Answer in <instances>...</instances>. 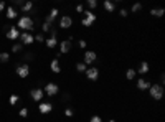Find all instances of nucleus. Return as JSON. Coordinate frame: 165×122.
<instances>
[{
    "mask_svg": "<svg viewBox=\"0 0 165 122\" xmlns=\"http://www.w3.org/2000/svg\"><path fill=\"white\" fill-rule=\"evenodd\" d=\"M17 28H20V30L30 33L31 30H35V21H33V18H30V17H21V18H18Z\"/></svg>",
    "mask_w": 165,
    "mask_h": 122,
    "instance_id": "nucleus-1",
    "label": "nucleus"
},
{
    "mask_svg": "<svg viewBox=\"0 0 165 122\" xmlns=\"http://www.w3.org/2000/svg\"><path fill=\"white\" fill-rule=\"evenodd\" d=\"M149 92H150V97L155 99V101H160L162 97H164V86H160V84H152L149 87Z\"/></svg>",
    "mask_w": 165,
    "mask_h": 122,
    "instance_id": "nucleus-2",
    "label": "nucleus"
},
{
    "mask_svg": "<svg viewBox=\"0 0 165 122\" xmlns=\"http://www.w3.org/2000/svg\"><path fill=\"white\" fill-rule=\"evenodd\" d=\"M82 13H84V18L81 20L82 26H91L94 21H96V18H98V17H96V13H93L91 10H86V12H82Z\"/></svg>",
    "mask_w": 165,
    "mask_h": 122,
    "instance_id": "nucleus-3",
    "label": "nucleus"
},
{
    "mask_svg": "<svg viewBox=\"0 0 165 122\" xmlns=\"http://www.w3.org/2000/svg\"><path fill=\"white\" fill-rule=\"evenodd\" d=\"M43 92L48 94V96H56L58 92H60V87H58L56 82H46L45 87H43Z\"/></svg>",
    "mask_w": 165,
    "mask_h": 122,
    "instance_id": "nucleus-4",
    "label": "nucleus"
},
{
    "mask_svg": "<svg viewBox=\"0 0 165 122\" xmlns=\"http://www.w3.org/2000/svg\"><path fill=\"white\" fill-rule=\"evenodd\" d=\"M96 60H98V55H96L94 51L89 50V51H86V53H84V60H82V63H84L86 66H89V64H93Z\"/></svg>",
    "mask_w": 165,
    "mask_h": 122,
    "instance_id": "nucleus-5",
    "label": "nucleus"
},
{
    "mask_svg": "<svg viewBox=\"0 0 165 122\" xmlns=\"http://www.w3.org/2000/svg\"><path fill=\"white\" fill-rule=\"evenodd\" d=\"M86 78H88L89 81H98L99 79V69L98 68H88L86 69Z\"/></svg>",
    "mask_w": 165,
    "mask_h": 122,
    "instance_id": "nucleus-6",
    "label": "nucleus"
},
{
    "mask_svg": "<svg viewBox=\"0 0 165 122\" xmlns=\"http://www.w3.org/2000/svg\"><path fill=\"white\" fill-rule=\"evenodd\" d=\"M15 71H17V74H18L20 78H26L28 74H30V66L23 63V64H18V66H17Z\"/></svg>",
    "mask_w": 165,
    "mask_h": 122,
    "instance_id": "nucleus-7",
    "label": "nucleus"
},
{
    "mask_svg": "<svg viewBox=\"0 0 165 122\" xmlns=\"http://www.w3.org/2000/svg\"><path fill=\"white\" fill-rule=\"evenodd\" d=\"M71 48H73V41L63 40L61 43H60V55H66V53H69Z\"/></svg>",
    "mask_w": 165,
    "mask_h": 122,
    "instance_id": "nucleus-8",
    "label": "nucleus"
},
{
    "mask_svg": "<svg viewBox=\"0 0 165 122\" xmlns=\"http://www.w3.org/2000/svg\"><path fill=\"white\" fill-rule=\"evenodd\" d=\"M45 43H46V46H48V48H55V46L58 45L56 30H53V28H51V35H50V38H46V40H45Z\"/></svg>",
    "mask_w": 165,
    "mask_h": 122,
    "instance_id": "nucleus-9",
    "label": "nucleus"
},
{
    "mask_svg": "<svg viewBox=\"0 0 165 122\" xmlns=\"http://www.w3.org/2000/svg\"><path fill=\"white\" fill-rule=\"evenodd\" d=\"M20 41H21V45H31L33 43V35L31 33H28V31H21L20 33Z\"/></svg>",
    "mask_w": 165,
    "mask_h": 122,
    "instance_id": "nucleus-10",
    "label": "nucleus"
},
{
    "mask_svg": "<svg viewBox=\"0 0 165 122\" xmlns=\"http://www.w3.org/2000/svg\"><path fill=\"white\" fill-rule=\"evenodd\" d=\"M71 25H73V18H71V17L64 15V17H61V18H60V28H63V30H68Z\"/></svg>",
    "mask_w": 165,
    "mask_h": 122,
    "instance_id": "nucleus-11",
    "label": "nucleus"
},
{
    "mask_svg": "<svg viewBox=\"0 0 165 122\" xmlns=\"http://www.w3.org/2000/svg\"><path fill=\"white\" fill-rule=\"evenodd\" d=\"M5 35H7V38H8V40H18V38H20V31H18V28H17V26H10Z\"/></svg>",
    "mask_w": 165,
    "mask_h": 122,
    "instance_id": "nucleus-12",
    "label": "nucleus"
},
{
    "mask_svg": "<svg viewBox=\"0 0 165 122\" xmlns=\"http://www.w3.org/2000/svg\"><path fill=\"white\" fill-rule=\"evenodd\" d=\"M43 89H40V87H36V89H31V92H30V96H31V99L35 102H40L41 99H43Z\"/></svg>",
    "mask_w": 165,
    "mask_h": 122,
    "instance_id": "nucleus-13",
    "label": "nucleus"
},
{
    "mask_svg": "<svg viewBox=\"0 0 165 122\" xmlns=\"http://www.w3.org/2000/svg\"><path fill=\"white\" fill-rule=\"evenodd\" d=\"M150 86H152V82H150L149 79H144V78L137 79V89H140V91H145V89H149Z\"/></svg>",
    "mask_w": 165,
    "mask_h": 122,
    "instance_id": "nucleus-14",
    "label": "nucleus"
},
{
    "mask_svg": "<svg viewBox=\"0 0 165 122\" xmlns=\"http://www.w3.org/2000/svg\"><path fill=\"white\" fill-rule=\"evenodd\" d=\"M58 13H60V12H58V8H51V12H50V13H48V17L45 18V21H46V23H50V25H53V21L56 20Z\"/></svg>",
    "mask_w": 165,
    "mask_h": 122,
    "instance_id": "nucleus-15",
    "label": "nucleus"
},
{
    "mask_svg": "<svg viewBox=\"0 0 165 122\" xmlns=\"http://www.w3.org/2000/svg\"><path fill=\"white\" fill-rule=\"evenodd\" d=\"M38 109H40L41 114H48V112H51L53 104H50V102H41L40 106H38Z\"/></svg>",
    "mask_w": 165,
    "mask_h": 122,
    "instance_id": "nucleus-16",
    "label": "nucleus"
},
{
    "mask_svg": "<svg viewBox=\"0 0 165 122\" xmlns=\"http://www.w3.org/2000/svg\"><path fill=\"white\" fill-rule=\"evenodd\" d=\"M103 7L106 8V12H109V13H112V12L116 10V3H114V2H111V0H104Z\"/></svg>",
    "mask_w": 165,
    "mask_h": 122,
    "instance_id": "nucleus-17",
    "label": "nucleus"
},
{
    "mask_svg": "<svg viewBox=\"0 0 165 122\" xmlns=\"http://www.w3.org/2000/svg\"><path fill=\"white\" fill-rule=\"evenodd\" d=\"M17 17H18L17 10L13 8V7H8V8H7V18H8V20H13V18H17Z\"/></svg>",
    "mask_w": 165,
    "mask_h": 122,
    "instance_id": "nucleus-18",
    "label": "nucleus"
},
{
    "mask_svg": "<svg viewBox=\"0 0 165 122\" xmlns=\"http://www.w3.org/2000/svg\"><path fill=\"white\" fill-rule=\"evenodd\" d=\"M50 68H51V71H53V73H56V74L61 71V66H60V61H58V60H53V61H51V64H50Z\"/></svg>",
    "mask_w": 165,
    "mask_h": 122,
    "instance_id": "nucleus-19",
    "label": "nucleus"
},
{
    "mask_svg": "<svg viewBox=\"0 0 165 122\" xmlns=\"http://www.w3.org/2000/svg\"><path fill=\"white\" fill-rule=\"evenodd\" d=\"M137 71H139L140 74H145V73H149V63H147V61H142V63L139 64V69H137Z\"/></svg>",
    "mask_w": 165,
    "mask_h": 122,
    "instance_id": "nucleus-20",
    "label": "nucleus"
},
{
    "mask_svg": "<svg viewBox=\"0 0 165 122\" xmlns=\"http://www.w3.org/2000/svg\"><path fill=\"white\" fill-rule=\"evenodd\" d=\"M164 13H165L164 8H152V10H150V15H152V17H157V18H160Z\"/></svg>",
    "mask_w": 165,
    "mask_h": 122,
    "instance_id": "nucleus-21",
    "label": "nucleus"
},
{
    "mask_svg": "<svg viewBox=\"0 0 165 122\" xmlns=\"http://www.w3.org/2000/svg\"><path fill=\"white\" fill-rule=\"evenodd\" d=\"M135 74H137V71H135V69H127V71H125V78H127L129 81L135 79Z\"/></svg>",
    "mask_w": 165,
    "mask_h": 122,
    "instance_id": "nucleus-22",
    "label": "nucleus"
},
{
    "mask_svg": "<svg viewBox=\"0 0 165 122\" xmlns=\"http://www.w3.org/2000/svg\"><path fill=\"white\" fill-rule=\"evenodd\" d=\"M8 60H10V53H7V51L0 53V63H7Z\"/></svg>",
    "mask_w": 165,
    "mask_h": 122,
    "instance_id": "nucleus-23",
    "label": "nucleus"
},
{
    "mask_svg": "<svg viewBox=\"0 0 165 122\" xmlns=\"http://www.w3.org/2000/svg\"><path fill=\"white\" fill-rule=\"evenodd\" d=\"M31 8H33V3H31V2H25V3L21 5V12H31Z\"/></svg>",
    "mask_w": 165,
    "mask_h": 122,
    "instance_id": "nucleus-24",
    "label": "nucleus"
},
{
    "mask_svg": "<svg viewBox=\"0 0 165 122\" xmlns=\"http://www.w3.org/2000/svg\"><path fill=\"white\" fill-rule=\"evenodd\" d=\"M18 101H20V97L17 96V94H12V96H10V99H8L10 106H15V104H18Z\"/></svg>",
    "mask_w": 165,
    "mask_h": 122,
    "instance_id": "nucleus-25",
    "label": "nucleus"
},
{
    "mask_svg": "<svg viewBox=\"0 0 165 122\" xmlns=\"http://www.w3.org/2000/svg\"><path fill=\"white\" fill-rule=\"evenodd\" d=\"M76 69L79 73H86V69H88V66L84 64V63H76Z\"/></svg>",
    "mask_w": 165,
    "mask_h": 122,
    "instance_id": "nucleus-26",
    "label": "nucleus"
},
{
    "mask_svg": "<svg viewBox=\"0 0 165 122\" xmlns=\"http://www.w3.org/2000/svg\"><path fill=\"white\" fill-rule=\"evenodd\" d=\"M23 50V45L21 43H15V45L12 46V53H18V51Z\"/></svg>",
    "mask_w": 165,
    "mask_h": 122,
    "instance_id": "nucleus-27",
    "label": "nucleus"
},
{
    "mask_svg": "<svg viewBox=\"0 0 165 122\" xmlns=\"http://www.w3.org/2000/svg\"><path fill=\"white\" fill-rule=\"evenodd\" d=\"M33 40H35L36 43H43V41L46 40V38L43 36V33H36V36H33Z\"/></svg>",
    "mask_w": 165,
    "mask_h": 122,
    "instance_id": "nucleus-28",
    "label": "nucleus"
},
{
    "mask_svg": "<svg viewBox=\"0 0 165 122\" xmlns=\"http://www.w3.org/2000/svg\"><path fill=\"white\" fill-rule=\"evenodd\" d=\"M142 10V3H134V5H132V8H130V12H132V13H137V12H140Z\"/></svg>",
    "mask_w": 165,
    "mask_h": 122,
    "instance_id": "nucleus-29",
    "label": "nucleus"
},
{
    "mask_svg": "<svg viewBox=\"0 0 165 122\" xmlns=\"http://www.w3.org/2000/svg\"><path fill=\"white\" fill-rule=\"evenodd\" d=\"M41 30L45 31V33H48V31L51 30V25H50V23H46V21H43V25H41Z\"/></svg>",
    "mask_w": 165,
    "mask_h": 122,
    "instance_id": "nucleus-30",
    "label": "nucleus"
},
{
    "mask_svg": "<svg viewBox=\"0 0 165 122\" xmlns=\"http://www.w3.org/2000/svg\"><path fill=\"white\" fill-rule=\"evenodd\" d=\"M18 114H20V117H23V119H25V117H28V109H26V107H21Z\"/></svg>",
    "mask_w": 165,
    "mask_h": 122,
    "instance_id": "nucleus-31",
    "label": "nucleus"
},
{
    "mask_svg": "<svg viewBox=\"0 0 165 122\" xmlns=\"http://www.w3.org/2000/svg\"><path fill=\"white\" fill-rule=\"evenodd\" d=\"M64 116H66V117H73V116H74V111H73L71 107H66V109H64Z\"/></svg>",
    "mask_w": 165,
    "mask_h": 122,
    "instance_id": "nucleus-32",
    "label": "nucleus"
},
{
    "mask_svg": "<svg viewBox=\"0 0 165 122\" xmlns=\"http://www.w3.org/2000/svg\"><path fill=\"white\" fill-rule=\"evenodd\" d=\"M88 7L91 10H94V8L98 7V2H96V0H88Z\"/></svg>",
    "mask_w": 165,
    "mask_h": 122,
    "instance_id": "nucleus-33",
    "label": "nucleus"
},
{
    "mask_svg": "<svg viewBox=\"0 0 165 122\" xmlns=\"http://www.w3.org/2000/svg\"><path fill=\"white\" fill-rule=\"evenodd\" d=\"M119 15L121 17H127L129 15V10H127V8H121V10H119Z\"/></svg>",
    "mask_w": 165,
    "mask_h": 122,
    "instance_id": "nucleus-34",
    "label": "nucleus"
},
{
    "mask_svg": "<svg viewBox=\"0 0 165 122\" xmlns=\"http://www.w3.org/2000/svg\"><path fill=\"white\" fill-rule=\"evenodd\" d=\"M89 122H103V119H101L99 116H93L91 119H89Z\"/></svg>",
    "mask_w": 165,
    "mask_h": 122,
    "instance_id": "nucleus-35",
    "label": "nucleus"
},
{
    "mask_svg": "<svg viewBox=\"0 0 165 122\" xmlns=\"http://www.w3.org/2000/svg\"><path fill=\"white\" fill-rule=\"evenodd\" d=\"M78 45H79V48H86V41H84V40H79V43H78Z\"/></svg>",
    "mask_w": 165,
    "mask_h": 122,
    "instance_id": "nucleus-36",
    "label": "nucleus"
},
{
    "mask_svg": "<svg viewBox=\"0 0 165 122\" xmlns=\"http://www.w3.org/2000/svg\"><path fill=\"white\" fill-rule=\"evenodd\" d=\"M61 101H69V94H63V96H61Z\"/></svg>",
    "mask_w": 165,
    "mask_h": 122,
    "instance_id": "nucleus-37",
    "label": "nucleus"
},
{
    "mask_svg": "<svg viewBox=\"0 0 165 122\" xmlns=\"http://www.w3.org/2000/svg\"><path fill=\"white\" fill-rule=\"evenodd\" d=\"M76 12H79V13H82V12H84V8H82V5H78V7H76Z\"/></svg>",
    "mask_w": 165,
    "mask_h": 122,
    "instance_id": "nucleus-38",
    "label": "nucleus"
},
{
    "mask_svg": "<svg viewBox=\"0 0 165 122\" xmlns=\"http://www.w3.org/2000/svg\"><path fill=\"white\" fill-rule=\"evenodd\" d=\"M164 82H165V76H164V74H160V86H162Z\"/></svg>",
    "mask_w": 165,
    "mask_h": 122,
    "instance_id": "nucleus-39",
    "label": "nucleus"
},
{
    "mask_svg": "<svg viewBox=\"0 0 165 122\" xmlns=\"http://www.w3.org/2000/svg\"><path fill=\"white\" fill-rule=\"evenodd\" d=\"M3 8H5V3H3V2H0V12H3Z\"/></svg>",
    "mask_w": 165,
    "mask_h": 122,
    "instance_id": "nucleus-40",
    "label": "nucleus"
},
{
    "mask_svg": "<svg viewBox=\"0 0 165 122\" xmlns=\"http://www.w3.org/2000/svg\"><path fill=\"white\" fill-rule=\"evenodd\" d=\"M109 122H116V119H111V121H109Z\"/></svg>",
    "mask_w": 165,
    "mask_h": 122,
    "instance_id": "nucleus-41",
    "label": "nucleus"
}]
</instances>
